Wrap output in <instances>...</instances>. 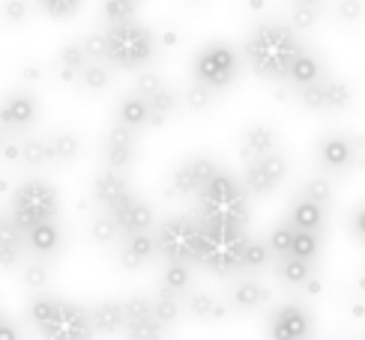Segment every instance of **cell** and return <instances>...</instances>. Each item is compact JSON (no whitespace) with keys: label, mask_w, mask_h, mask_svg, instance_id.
Listing matches in <instances>:
<instances>
[{"label":"cell","mask_w":365,"mask_h":340,"mask_svg":"<svg viewBox=\"0 0 365 340\" xmlns=\"http://www.w3.org/2000/svg\"><path fill=\"white\" fill-rule=\"evenodd\" d=\"M302 51H306V45H302L299 33L284 21H261L249 33L246 45H242L246 63L261 75V78H272V81L287 78L294 60Z\"/></svg>","instance_id":"1"},{"label":"cell","mask_w":365,"mask_h":340,"mask_svg":"<svg viewBox=\"0 0 365 340\" xmlns=\"http://www.w3.org/2000/svg\"><path fill=\"white\" fill-rule=\"evenodd\" d=\"M201 221V218H197ZM246 230L222 221H201V248H197V262L212 275H234L240 272L242 248H246Z\"/></svg>","instance_id":"2"},{"label":"cell","mask_w":365,"mask_h":340,"mask_svg":"<svg viewBox=\"0 0 365 340\" xmlns=\"http://www.w3.org/2000/svg\"><path fill=\"white\" fill-rule=\"evenodd\" d=\"M57 212H60V197L48 179L30 176L12 188V224L21 230L24 239L39 224L54 221Z\"/></svg>","instance_id":"3"},{"label":"cell","mask_w":365,"mask_h":340,"mask_svg":"<svg viewBox=\"0 0 365 340\" xmlns=\"http://www.w3.org/2000/svg\"><path fill=\"white\" fill-rule=\"evenodd\" d=\"M197 212H201V221H222V224L246 227L249 194L231 174L222 170V174L197 194Z\"/></svg>","instance_id":"4"},{"label":"cell","mask_w":365,"mask_h":340,"mask_svg":"<svg viewBox=\"0 0 365 340\" xmlns=\"http://www.w3.org/2000/svg\"><path fill=\"white\" fill-rule=\"evenodd\" d=\"M108 36V66L117 69H141L156 57V33L141 21L117 24L105 30Z\"/></svg>","instance_id":"5"},{"label":"cell","mask_w":365,"mask_h":340,"mask_svg":"<svg viewBox=\"0 0 365 340\" xmlns=\"http://www.w3.org/2000/svg\"><path fill=\"white\" fill-rule=\"evenodd\" d=\"M195 84H204L207 90L219 92L240 75V54L231 42H207L192 60Z\"/></svg>","instance_id":"6"},{"label":"cell","mask_w":365,"mask_h":340,"mask_svg":"<svg viewBox=\"0 0 365 340\" xmlns=\"http://www.w3.org/2000/svg\"><path fill=\"white\" fill-rule=\"evenodd\" d=\"M156 248L168 262H197V248H201V221L174 215L156 227Z\"/></svg>","instance_id":"7"},{"label":"cell","mask_w":365,"mask_h":340,"mask_svg":"<svg viewBox=\"0 0 365 340\" xmlns=\"http://www.w3.org/2000/svg\"><path fill=\"white\" fill-rule=\"evenodd\" d=\"M365 149V141L351 132H327L314 147L317 167L329 176H341L359 164V156Z\"/></svg>","instance_id":"8"},{"label":"cell","mask_w":365,"mask_h":340,"mask_svg":"<svg viewBox=\"0 0 365 340\" xmlns=\"http://www.w3.org/2000/svg\"><path fill=\"white\" fill-rule=\"evenodd\" d=\"M39 114H42V105H39V96L34 90L19 87V90H9L0 96V126H4L12 137L34 129Z\"/></svg>","instance_id":"9"},{"label":"cell","mask_w":365,"mask_h":340,"mask_svg":"<svg viewBox=\"0 0 365 340\" xmlns=\"http://www.w3.org/2000/svg\"><path fill=\"white\" fill-rule=\"evenodd\" d=\"M219 174V164L210 156L182 159L168 176V197H197Z\"/></svg>","instance_id":"10"},{"label":"cell","mask_w":365,"mask_h":340,"mask_svg":"<svg viewBox=\"0 0 365 340\" xmlns=\"http://www.w3.org/2000/svg\"><path fill=\"white\" fill-rule=\"evenodd\" d=\"M93 322H90V307L78 302L57 299V314L48 326L42 329V340H93Z\"/></svg>","instance_id":"11"},{"label":"cell","mask_w":365,"mask_h":340,"mask_svg":"<svg viewBox=\"0 0 365 340\" xmlns=\"http://www.w3.org/2000/svg\"><path fill=\"white\" fill-rule=\"evenodd\" d=\"M297 102L302 107H309V111L336 114V111H344V107L354 102V87L327 75L324 81H317V84H312L306 90H297Z\"/></svg>","instance_id":"12"},{"label":"cell","mask_w":365,"mask_h":340,"mask_svg":"<svg viewBox=\"0 0 365 340\" xmlns=\"http://www.w3.org/2000/svg\"><path fill=\"white\" fill-rule=\"evenodd\" d=\"M312 331H314V319L309 307L299 302H287L276 307L267 322L269 340H312Z\"/></svg>","instance_id":"13"},{"label":"cell","mask_w":365,"mask_h":340,"mask_svg":"<svg viewBox=\"0 0 365 340\" xmlns=\"http://www.w3.org/2000/svg\"><path fill=\"white\" fill-rule=\"evenodd\" d=\"M284 176H287V159L282 152H272L267 159L246 164V170H242V188H246V194L267 197L284 182Z\"/></svg>","instance_id":"14"},{"label":"cell","mask_w":365,"mask_h":340,"mask_svg":"<svg viewBox=\"0 0 365 340\" xmlns=\"http://www.w3.org/2000/svg\"><path fill=\"white\" fill-rule=\"evenodd\" d=\"M111 218L117 221L120 227V233L123 236H135V233H150V227H153L156 221V215H153V206L147 203V200L141 197H129L123 206H117L114 212H108Z\"/></svg>","instance_id":"15"},{"label":"cell","mask_w":365,"mask_h":340,"mask_svg":"<svg viewBox=\"0 0 365 340\" xmlns=\"http://www.w3.org/2000/svg\"><path fill=\"white\" fill-rule=\"evenodd\" d=\"M276 147H279V134L272 126H267V122H252V126L240 134V156L246 164L279 152Z\"/></svg>","instance_id":"16"},{"label":"cell","mask_w":365,"mask_h":340,"mask_svg":"<svg viewBox=\"0 0 365 340\" xmlns=\"http://www.w3.org/2000/svg\"><path fill=\"white\" fill-rule=\"evenodd\" d=\"M269 299H272V292L261 281H255V277H242V281H237L231 289H227V307L237 314L261 311L264 304H269Z\"/></svg>","instance_id":"17"},{"label":"cell","mask_w":365,"mask_h":340,"mask_svg":"<svg viewBox=\"0 0 365 340\" xmlns=\"http://www.w3.org/2000/svg\"><path fill=\"white\" fill-rule=\"evenodd\" d=\"M93 197L102 206V212H114L117 206H123L132 197L129 182L123 174H114V170H102V174L93 179Z\"/></svg>","instance_id":"18"},{"label":"cell","mask_w":365,"mask_h":340,"mask_svg":"<svg viewBox=\"0 0 365 340\" xmlns=\"http://www.w3.org/2000/svg\"><path fill=\"white\" fill-rule=\"evenodd\" d=\"M114 122L129 129V132H135V134H138L141 129H147V126H153L147 99H141L138 92H123V96L117 99V107H114Z\"/></svg>","instance_id":"19"},{"label":"cell","mask_w":365,"mask_h":340,"mask_svg":"<svg viewBox=\"0 0 365 340\" xmlns=\"http://www.w3.org/2000/svg\"><path fill=\"white\" fill-rule=\"evenodd\" d=\"M287 224H291L294 230H299V233H324L327 227V209L321 203H314V200L309 197H297L291 209H287Z\"/></svg>","instance_id":"20"},{"label":"cell","mask_w":365,"mask_h":340,"mask_svg":"<svg viewBox=\"0 0 365 340\" xmlns=\"http://www.w3.org/2000/svg\"><path fill=\"white\" fill-rule=\"evenodd\" d=\"M90 322H93L96 334H120L126 331V311H123V299H102L90 307Z\"/></svg>","instance_id":"21"},{"label":"cell","mask_w":365,"mask_h":340,"mask_svg":"<svg viewBox=\"0 0 365 340\" xmlns=\"http://www.w3.org/2000/svg\"><path fill=\"white\" fill-rule=\"evenodd\" d=\"M159 254L156 248V236L153 233H135V236H123V242H120V266L123 269H138L144 266V262H150Z\"/></svg>","instance_id":"22"},{"label":"cell","mask_w":365,"mask_h":340,"mask_svg":"<svg viewBox=\"0 0 365 340\" xmlns=\"http://www.w3.org/2000/svg\"><path fill=\"white\" fill-rule=\"evenodd\" d=\"M182 307H186V314H192L195 319H204V322H219L227 317V302L212 296V292H204V289H192L186 299H182Z\"/></svg>","instance_id":"23"},{"label":"cell","mask_w":365,"mask_h":340,"mask_svg":"<svg viewBox=\"0 0 365 340\" xmlns=\"http://www.w3.org/2000/svg\"><path fill=\"white\" fill-rule=\"evenodd\" d=\"M27 245L24 233L12 224L9 215L0 212V269H12L21 262V248Z\"/></svg>","instance_id":"24"},{"label":"cell","mask_w":365,"mask_h":340,"mask_svg":"<svg viewBox=\"0 0 365 340\" xmlns=\"http://www.w3.org/2000/svg\"><path fill=\"white\" fill-rule=\"evenodd\" d=\"M327 78V69H324V60L317 57L314 51H302L297 60H294V66H291V72H287V78L284 81H291L297 90H306V87H312V84H317V81H324Z\"/></svg>","instance_id":"25"},{"label":"cell","mask_w":365,"mask_h":340,"mask_svg":"<svg viewBox=\"0 0 365 340\" xmlns=\"http://www.w3.org/2000/svg\"><path fill=\"white\" fill-rule=\"evenodd\" d=\"M195 272L189 262H165L159 275V292H168L174 299H186L192 292Z\"/></svg>","instance_id":"26"},{"label":"cell","mask_w":365,"mask_h":340,"mask_svg":"<svg viewBox=\"0 0 365 340\" xmlns=\"http://www.w3.org/2000/svg\"><path fill=\"white\" fill-rule=\"evenodd\" d=\"M57 69H60V78L63 81H75L78 84V75L90 66V60H87V54H84V48H81V39H69V42H63L57 48Z\"/></svg>","instance_id":"27"},{"label":"cell","mask_w":365,"mask_h":340,"mask_svg":"<svg viewBox=\"0 0 365 340\" xmlns=\"http://www.w3.org/2000/svg\"><path fill=\"white\" fill-rule=\"evenodd\" d=\"M276 277L284 287H291V289L309 287L314 281V262L297 260V257H284V260L276 262Z\"/></svg>","instance_id":"28"},{"label":"cell","mask_w":365,"mask_h":340,"mask_svg":"<svg viewBox=\"0 0 365 340\" xmlns=\"http://www.w3.org/2000/svg\"><path fill=\"white\" fill-rule=\"evenodd\" d=\"M60 245H63V230L57 227V221L39 224L36 230L27 233V248L34 254H39V257H48V254L60 251Z\"/></svg>","instance_id":"29"},{"label":"cell","mask_w":365,"mask_h":340,"mask_svg":"<svg viewBox=\"0 0 365 340\" xmlns=\"http://www.w3.org/2000/svg\"><path fill=\"white\" fill-rule=\"evenodd\" d=\"M21 161L27 167H45L54 161V149L48 134H27L21 137Z\"/></svg>","instance_id":"30"},{"label":"cell","mask_w":365,"mask_h":340,"mask_svg":"<svg viewBox=\"0 0 365 340\" xmlns=\"http://www.w3.org/2000/svg\"><path fill=\"white\" fill-rule=\"evenodd\" d=\"M48 141H51V149H54V161L57 164H69L78 159L81 152V134L72 132V129H54L48 132Z\"/></svg>","instance_id":"31"},{"label":"cell","mask_w":365,"mask_h":340,"mask_svg":"<svg viewBox=\"0 0 365 340\" xmlns=\"http://www.w3.org/2000/svg\"><path fill=\"white\" fill-rule=\"evenodd\" d=\"M182 96L171 87V84H165L153 99H147L150 105V117H153V126H162V122H168V117L177 114V107H180Z\"/></svg>","instance_id":"32"},{"label":"cell","mask_w":365,"mask_h":340,"mask_svg":"<svg viewBox=\"0 0 365 340\" xmlns=\"http://www.w3.org/2000/svg\"><path fill=\"white\" fill-rule=\"evenodd\" d=\"M186 314V307H182V299H174L168 296V292H156L153 296V319L159 322V326H174V322Z\"/></svg>","instance_id":"33"},{"label":"cell","mask_w":365,"mask_h":340,"mask_svg":"<svg viewBox=\"0 0 365 340\" xmlns=\"http://www.w3.org/2000/svg\"><path fill=\"white\" fill-rule=\"evenodd\" d=\"M272 251L264 239H249L246 248H242V262H240V272H261L269 266Z\"/></svg>","instance_id":"34"},{"label":"cell","mask_w":365,"mask_h":340,"mask_svg":"<svg viewBox=\"0 0 365 340\" xmlns=\"http://www.w3.org/2000/svg\"><path fill=\"white\" fill-rule=\"evenodd\" d=\"M321 18V4H312V0H297V4L287 6V24L294 30H309Z\"/></svg>","instance_id":"35"},{"label":"cell","mask_w":365,"mask_h":340,"mask_svg":"<svg viewBox=\"0 0 365 340\" xmlns=\"http://www.w3.org/2000/svg\"><path fill=\"white\" fill-rule=\"evenodd\" d=\"M54 314H57V299L54 296H45V292H36L34 299L27 302V317H30V322L42 331L48 322L54 319Z\"/></svg>","instance_id":"36"},{"label":"cell","mask_w":365,"mask_h":340,"mask_svg":"<svg viewBox=\"0 0 365 340\" xmlns=\"http://www.w3.org/2000/svg\"><path fill=\"white\" fill-rule=\"evenodd\" d=\"M138 149L135 147H111V144H102V164L105 170H114V174H126L132 167Z\"/></svg>","instance_id":"37"},{"label":"cell","mask_w":365,"mask_h":340,"mask_svg":"<svg viewBox=\"0 0 365 340\" xmlns=\"http://www.w3.org/2000/svg\"><path fill=\"white\" fill-rule=\"evenodd\" d=\"M299 197H309V200H314V203H321L324 209H329V203H332V179L324 176V174L309 176L306 182L299 185Z\"/></svg>","instance_id":"38"},{"label":"cell","mask_w":365,"mask_h":340,"mask_svg":"<svg viewBox=\"0 0 365 340\" xmlns=\"http://www.w3.org/2000/svg\"><path fill=\"white\" fill-rule=\"evenodd\" d=\"M294 239H297V230H294L291 224H287V221H282V224H276V227H272V230H269V236H267V245H269L272 257H279V260L291 257Z\"/></svg>","instance_id":"39"},{"label":"cell","mask_w":365,"mask_h":340,"mask_svg":"<svg viewBox=\"0 0 365 340\" xmlns=\"http://www.w3.org/2000/svg\"><path fill=\"white\" fill-rule=\"evenodd\" d=\"M21 281H24V287L27 289H34V292H42L45 287H48V281H51V266L45 260H30V262H24L21 266Z\"/></svg>","instance_id":"40"},{"label":"cell","mask_w":365,"mask_h":340,"mask_svg":"<svg viewBox=\"0 0 365 340\" xmlns=\"http://www.w3.org/2000/svg\"><path fill=\"white\" fill-rule=\"evenodd\" d=\"M111 84V66L108 63H90L81 75H78V87L87 92H102Z\"/></svg>","instance_id":"41"},{"label":"cell","mask_w":365,"mask_h":340,"mask_svg":"<svg viewBox=\"0 0 365 340\" xmlns=\"http://www.w3.org/2000/svg\"><path fill=\"white\" fill-rule=\"evenodd\" d=\"M135 15H138V4H132V0H105L102 4V18L111 27L135 21Z\"/></svg>","instance_id":"42"},{"label":"cell","mask_w":365,"mask_h":340,"mask_svg":"<svg viewBox=\"0 0 365 340\" xmlns=\"http://www.w3.org/2000/svg\"><path fill=\"white\" fill-rule=\"evenodd\" d=\"M90 239H93L96 245H111V242L120 239V227L108 212H99V215L90 218Z\"/></svg>","instance_id":"43"},{"label":"cell","mask_w":365,"mask_h":340,"mask_svg":"<svg viewBox=\"0 0 365 340\" xmlns=\"http://www.w3.org/2000/svg\"><path fill=\"white\" fill-rule=\"evenodd\" d=\"M81 48L90 63H108V36H105V30H90V33H84Z\"/></svg>","instance_id":"44"},{"label":"cell","mask_w":365,"mask_h":340,"mask_svg":"<svg viewBox=\"0 0 365 340\" xmlns=\"http://www.w3.org/2000/svg\"><path fill=\"white\" fill-rule=\"evenodd\" d=\"M126 340H165V326L150 317V319H132L126 322Z\"/></svg>","instance_id":"45"},{"label":"cell","mask_w":365,"mask_h":340,"mask_svg":"<svg viewBox=\"0 0 365 340\" xmlns=\"http://www.w3.org/2000/svg\"><path fill=\"white\" fill-rule=\"evenodd\" d=\"M321 245H324V239L317 236V233H299V230H297V239H294L291 257L306 260V262H314L317 257H321Z\"/></svg>","instance_id":"46"},{"label":"cell","mask_w":365,"mask_h":340,"mask_svg":"<svg viewBox=\"0 0 365 340\" xmlns=\"http://www.w3.org/2000/svg\"><path fill=\"white\" fill-rule=\"evenodd\" d=\"M212 102H216V92L207 90L204 84H195V81H192V84H189V90L182 92V105H186L189 111H197V114L207 111V107H210Z\"/></svg>","instance_id":"47"},{"label":"cell","mask_w":365,"mask_h":340,"mask_svg":"<svg viewBox=\"0 0 365 340\" xmlns=\"http://www.w3.org/2000/svg\"><path fill=\"white\" fill-rule=\"evenodd\" d=\"M162 87H165L162 75L153 72V69H141L138 75H135V92H138L141 99H153Z\"/></svg>","instance_id":"48"},{"label":"cell","mask_w":365,"mask_h":340,"mask_svg":"<svg viewBox=\"0 0 365 340\" xmlns=\"http://www.w3.org/2000/svg\"><path fill=\"white\" fill-rule=\"evenodd\" d=\"M123 311H126V322L132 319H150L153 317V299H147V296H126L123 299Z\"/></svg>","instance_id":"49"},{"label":"cell","mask_w":365,"mask_h":340,"mask_svg":"<svg viewBox=\"0 0 365 340\" xmlns=\"http://www.w3.org/2000/svg\"><path fill=\"white\" fill-rule=\"evenodd\" d=\"M30 12H34V6L24 4V0H4L0 4V18L6 24H24L30 18Z\"/></svg>","instance_id":"50"},{"label":"cell","mask_w":365,"mask_h":340,"mask_svg":"<svg viewBox=\"0 0 365 340\" xmlns=\"http://www.w3.org/2000/svg\"><path fill=\"white\" fill-rule=\"evenodd\" d=\"M39 9L48 15V18H72V15L81 9V4L78 0H39Z\"/></svg>","instance_id":"51"},{"label":"cell","mask_w":365,"mask_h":340,"mask_svg":"<svg viewBox=\"0 0 365 340\" xmlns=\"http://www.w3.org/2000/svg\"><path fill=\"white\" fill-rule=\"evenodd\" d=\"M347 230H351V236L359 245H365V200H362V203H356L351 209V215H347Z\"/></svg>","instance_id":"52"},{"label":"cell","mask_w":365,"mask_h":340,"mask_svg":"<svg viewBox=\"0 0 365 340\" xmlns=\"http://www.w3.org/2000/svg\"><path fill=\"white\" fill-rule=\"evenodd\" d=\"M102 144H111V147H135V132L123 129V126H114L102 134Z\"/></svg>","instance_id":"53"},{"label":"cell","mask_w":365,"mask_h":340,"mask_svg":"<svg viewBox=\"0 0 365 340\" xmlns=\"http://www.w3.org/2000/svg\"><path fill=\"white\" fill-rule=\"evenodd\" d=\"M0 340H24V331H21L19 322L9 319V317L0 319Z\"/></svg>","instance_id":"54"},{"label":"cell","mask_w":365,"mask_h":340,"mask_svg":"<svg viewBox=\"0 0 365 340\" xmlns=\"http://www.w3.org/2000/svg\"><path fill=\"white\" fill-rule=\"evenodd\" d=\"M0 156H4L6 161H21V141L19 137H12V141L0 149Z\"/></svg>","instance_id":"55"},{"label":"cell","mask_w":365,"mask_h":340,"mask_svg":"<svg viewBox=\"0 0 365 340\" xmlns=\"http://www.w3.org/2000/svg\"><path fill=\"white\" fill-rule=\"evenodd\" d=\"M339 15L344 21H356L359 15H362V6L359 4H351V0H347V4H339Z\"/></svg>","instance_id":"56"},{"label":"cell","mask_w":365,"mask_h":340,"mask_svg":"<svg viewBox=\"0 0 365 340\" xmlns=\"http://www.w3.org/2000/svg\"><path fill=\"white\" fill-rule=\"evenodd\" d=\"M9 141H12V134H9V132H6L4 126H0V149H4V147H6Z\"/></svg>","instance_id":"57"},{"label":"cell","mask_w":365,"mask_h":340,"mask_svg":"<svg viewBox=\"0 0 365 340\" xmlns=\"http://www.w3.org/2000/svg\"><path fill=\"white\" fill-rule=\"evenodd\" d=\"M0 319H4V311H0Z\"/></svg>","instance_id":"58"},{"label":"cell","mask_w":365,"mask_h":340,"mask_svg":"<svg viewBox=\"0 0 365 340\" xmlns=\"http://www.w3.org/2000/svg\"><path fill=\"white\" fill-rule=\"evenodd\" d=\"M359 340H365V334H362V337H359Z\"/></svg>","instance_id":"59"}]
</instances>
